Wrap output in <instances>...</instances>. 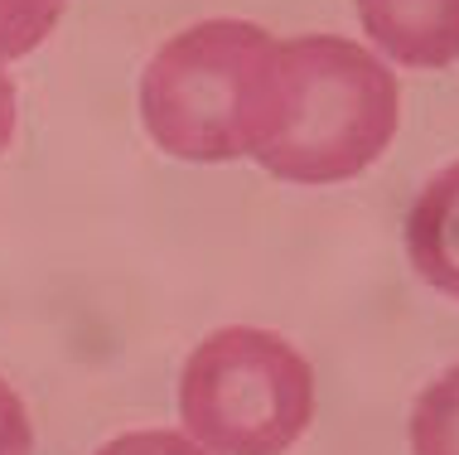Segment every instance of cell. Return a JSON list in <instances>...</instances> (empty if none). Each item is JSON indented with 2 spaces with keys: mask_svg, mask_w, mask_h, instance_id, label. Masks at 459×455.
<instances>
[{
  "mask_svg": "<svg viewBox=\"0 0 459 455\" xmlns=\"http://www.w3.org/2000/svg\"><path fill=\"white\" fill-rule=\"evenodd\" d=\"M10 136H15V83L0 68V151L10 145Z\"/></svg>",
  "mask_w": 459,
  "mask_h": 455,
  "instance_id": "obj_10",
  "label": "cell"
},
{
  "mask_svg": "<svg viewBox=\"0 0 459 455\" xmlns=\"http://www.w3.org/2000/svg\"><path fill=\"white\" fill-rule=\"evenodd\" d=\"M358 20L392 64H459V0H358Z\"/></svg>",
  "mask_w": 459,
  "mask_h": 455,
  "instance_id": "obj_4",
  "label": "cell"
},
{
  "mask_svg": "<svg viewBox=\"0 0 459 455\" xmlns=\"http://www.w3.org/2000/svg\"><path fill=\"white\" fill-rule=\"evenodd\" d=\"M406 252L420 281L459 301V160L420 189L406 218Z\"/></svg>",
  "mask_w": 459,
  "mask_h": 455,
  "instance_id": "obj_5",
  "label": "cell"
},
{
  "mask_svg": "<svg viewBox=\"0 0 459 455\" xmlns=\"http://www.w3.org/2000/svg\"><path fill=\"white\" fill-rule=\"evenodd\" d=\"M396 136V78L339 34L281 44V107L252 160L290 184L353 179Z\"/></svg>",
  "mask_w": 459,
  "mask_h": 455,
  "instance_id": "obj_2",
  "label": "cell"
},
{
  "mask_svg": "<svg viewBox=\"0 0 459 455\" xmlns=\"http://www.w3.org/2000/svg\"><path fill=\"white\" fill-rule=\"evenodd\" d=\"M179 416L218 455H285L315 422V368L271 329H213L179 373Z\"/></svg>",
  "mask_w": 459,
  "mask_h": 455,
  "instance_id": "obj_3",
  "label": "cell"
},
{
  "mask_svg": "<svg viewBox=\"0 0 459 455\" xmlns=\"http://www.w3.org/2000/svg\"><path fill=\"white\" fill-rule=\"evenodd\" d=\"M92 455H204V451H198L194 436H179V432H126Z\"/></svg>",
  "mask_w": 459,
  "mask_h": 455,
  "instance_id": "obj_8",
  "label": "cell"
},
{
  "mask_svg": "<svg viewBox=\"0 0 459 455\" xmlns=\"http://www.w3.org/2000/svg\"><path fill=\"white\" fill-rule=\"evenodd\" d=\"M411 455H459V363L416 398L411 407Z\"/></svg>",
  "mask_w": 459,
  "mask_h": 455,
  "instance_id": "obj_6",
  "label": "cell"
},
{
  "mask_svg": "<svg viewBox=\"0 0 459 455\" xmlns=\"http://www.w3.org/2000/svg\"><path fill=\"white\" fill-rule=\"evenodd\" d=\"M64 0H0V58H24L54 34Z\"/></svg>",
  "mask_w": 459,
  "mask_h": 455,
  "instance_id": "obj_7",
  "label": "cell"
},
{
  "mask_svg": "<svg viewBox=\"0 0 459 455\" xmlns=\"http://www.w3.org/2000/svg\"><path fill=\"white\" fill-rule=\"evenodd\" d=\"M0 455H34V426L20 392L0 378Z\"/></svg>",
  "mask_w": 459,
  "mask_h": 455,
  "instance_id": "obj_9",
  "label": "cell"
},
{
  "mask_svg": "<svg viewBox=\"0 0 459 455\" xmlns=\"http://www.w3.org/2000/svg\"><path fill=\"white\" fill-rule=\"evenodd\" d=\"M281 107V44L247 20H204L179 30L145 64L141 121L175 160L256 155Z\"/></svg>",
  "mask_w": 459,
  "mask_h": 455,
  "instance_id": "obj_1",
  "label": "cell"
}]
</instances>
